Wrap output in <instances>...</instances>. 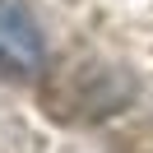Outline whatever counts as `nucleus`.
Instances as JSON below:
<instances>
[{
  "label": "nucleus",
  "mask_w": 153,
  "mask_h": 153,
  "mask_svg": "<svg viewBox=\"0 0 153 153\" xmlns=\"http://www.w3.org/2000/svg\"><path fill=\"white\" fill-rule=\"evenodd\" d=\"M42 33L33 23V14L14 0H0V70L10 79H37L42 74Z\"/></svg>",
  "instance_id": "nucleus-1"
}]
</instances>
